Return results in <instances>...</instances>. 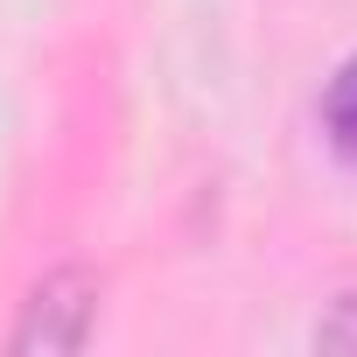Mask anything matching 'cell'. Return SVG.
I'll return each instance as SVG.
<instances>
[{
	"mask_svg": "<svg viewBox=\"0 0 357 357\" xmlns=\"http://www.w3.org/2000/svg\"><path fill=\"white\" fill-rule=\"evenodd\" d=\"M91 329H98V280L63 266V273H50L29 294L22 329H15V357H36V350L43 357H70V350L91 343Z\"/></svg>",
	"mask_w": 357,
	"mask_h": 357,
	"instance_id": "6da1fadb",
	"label": "cell"
},
{
	"mask_svg": "<svg viewBox=\"0 0 357 357\" xmlns=\"http://www.w3.org/2000/svg\"><path fill=\"white\" fill-rule=\"evenodd\" d=\"M322 133H329V147L343 154V168L357 175V56L336 63V77L322 84Z\"/></svg>",
	"mask_w": 357,
	"mask_h": 357,
	"instance_id": "7a4b0ae2",
	"label": "cell"
},
{
	"mask_svg": "<svg viewBox=\"0 0 357 357\" xmlns=\"http://www.w3.org/2000/svg\"><path fill=\"white\" fill-rule=\"evenodd\" d=\"M315 343H322V350H357V294H343L336 315L315 322Z\"/></svg>",
	"mask_w": 357,
	"mask_h": 357,
	"instance_id": "3957f363",
	"label": "cell"
}]
</instances>
